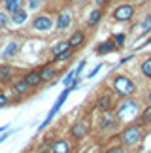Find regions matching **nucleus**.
<instances>
[{
    "label": "nucleus",
    "instance_id": "obj_1",
    "mask_svg": "<svg viewBox=\"0 0 151 153\" xmlns=\"http://www.w3.org/2000/svg\"><path fill=\"white\" fill-rule=\"evenodd\" d=\"M113 89L117 91L121 97H129L136 91V85L132 83V79H129L127 76H119V78L113 81Z\"/></svg>",
    "mask_w": 151,
    "mask_h": 153
},
{
    "label": "nucleus",
    "instance_id": "obj_2",
    "mask_svg": "<svg viewBox=\"0 0 151 153\" xmlns=\"http://www.w3.org/2000/svg\"><path fill=\"white\" fill-rule=\"evenodd\" d=\"M136 111H138V104L132 102V100H127V102H123L119 106L117 117L119 119H132V117L136 115Z\"/></svg>",
    "mask_w": 151,
    "mask_h": 153
},
{
    "label": "nucleus",
    "instance_id": "obj_3",
    "mask_svg": "<svg viewBox=\"0 0 151 153\" xmlns=\"http://www.w3.org/2000/svg\"><path fill=\"white\" fill-rule=\"evenodd\" d=\"M68 95H70V87H68V89H64V91H62V95H61L59 98H57V102L53 104V108H51V110H49V114H47V117H45V121L42 123V125H40V128H44L45 125H49V121H51V119H53V115H55V114H57V111H59V110H61V106H62V104H64V100H66V97H68Z\"/></svg>",
    "mask_w": 151,
    "mask_h": 153
},
{
    "label": "nucleus",
    "instance_id": "obj_4",
    "mask_svg": "<svg viewBox=\"0 0 151 153\" xmlns=\"http://www.w3.org/2000/svg\"><path fill=\"white\" fill-rule=\"evenodd\" d=\"M140 138H142V131H140V127H129V128H125L123 131V142L127 146H134L140 142Z\"/></svg>",
    "mask_w": 151,
    "mask_h": 153
},
{
    "label": "nucleus",
    "instance_id": "obj_5",
    "mask_svg": "<svg viewBox=\"0 0 151 153\" xmlns=\"http://www.w3.org/2000/svg\"><path fill=\"white\" fill-rule=\"evenodd\" d=\"M132 15H134V8L130 4H123L115 10V19L117 21H129L132 19Z\"/></svg>",
    "mask_w": 151,
    "mask_h": 153
},
{
    "label": "nucleus",
    "instance_id": "obj_6",
    "mask_svg": "<svg viewBox=\"0 0 151 153\" xmlns=\"http://www.w3.org/2000/svg\"><path fill=\"white\" fill-rule=\"evenodd\" d=\"M32 27L36 28V30H49V28L53 27V21H51L49 17H45V15H40V17L34 19Z\"/></svg>",
    "mask_w": 151,
    "mask_h": 153
},
{
    "label": "nucleus",
    "instance_id": "obj_7",
    "mask_svg": "<svg viewBox=\"0 0 151 153\" xmlns=\"http://www.w3.org/2000/svg\"><path fill=\"white\" fill-rule=\"evenodd\" d=\"M11 21L15 23V25H23V23L27 21V11L25 10H15V11H11Z\"/></svg>",
    "mask_w": 151,
    "mask_h": 153
},
{
    "label": "nucleus",
    "instance_id": "obj_8",
    "mask_svg": "<svg viewBox=\"0 0 151 153\" xmlns=\"http://www.w3.org/2000/svg\"><path fill=\"white\" fill-rule=\"evenodd\" d=\"M72 17L68 11H62V13L59 15V21H57V28H61V30H64V28H68V25H70Z\"/></svg>",
    "mask_w": 151,
    "mask_h": 153
},
{
    "label": "nucleus",
    "instance_id": "obj_9",
    "mask_svg": "<svg viewBox=\"0 0 151 153\" xmlns=\"http://www.w3.org/2000/svg\"><path fill=\"white\" fill-rule=\"evenodd\" d=\"M115 49V44H113V40H108V42H104V44H100L96 48V53L98 55H104V53H112Z\"/></svg>",
    "mask_w": 151,
    "mask_h": 153
},
{
    "label": "nucleus",
    "instance_id": "obj_10",
    "mask_svg": "<svg viewBox=\"0 0 151 153\" xmlns=\"http://www.w3.org/2000/svg\"><path fill=\"white\" fill-rule=\"evenodd\" d=\"M25 81L28 83V87H36V85H40V81H42V76H40V72H30V74H27Z\"/></svg>",
    "mask_w": 151,
    "mask_h": 153
},
{
    "label": "nucleus",
    "instance_id": "obj_11",
    "mask_svg": "<svg viewBox=\"0 0 151 153\" xmlns=\"http://www.w3.org/2000/svg\"><path fill=\"white\" fill-rule=\"evenodd\" d=\"M72 134L76 138L85 136V134H87V125H85V123H76V125L72 127Z\"/></svg>",
    "mask_w": 151,
    "mask_h": 153
},
{
    "label": "nucleus",
    "instance_id": "obj_12",
    "mask_svg": "<svg viewBox=\"0 0 151 153\" xmlns=\"http://www.w3.org/2000/svg\"><path fill=\"white\" fill-rule=\"evenodd\" d=\"M17 49H19V44L17 42H11L8 48L4 49V53H2V59H8V57H13L15 53H17Z\"/></svg>",
    "mask_w": 151,
    "mask_h": 153
},
{
    "label": "nucleus",
    "instance_id": "obj_13",
    "mask_svg": "<svg viewBox=\"0 0 151 153\" xmlns=\"http://www.w3.org/2000/svg\"><path fill=\"white\" fill-rule=\"evenodd\" d=\"M68 144L64 142V140H61V142H55L53 144V148H51V151L53 153H68Z\"/></svg>",
    "mask_w": 151,
    "mask_h": 153
},
{
    "label": "nucleus",
    "instance_id": "obj_14",
    "mask_svg": "<svg viewBox=\"0 0 151 153\" xmlns=\"http://www.w3.org/2000/svg\"><path fill=\"white\" fill-rule=\"evenodd\" d=\"M113 119H115L113 114H110V111H108V114H104L102 121H100V127H102V128H110V127H113V123H115Z\"/></svg>",
    "mask_w": 151,
    "mask_h": 153
},
{
    "label": "nucleus",
    "instance_id": "obj_15",
    "mask_svg": "<svg viewBox=\"0 0 151 153\" xmlns=\"http://www.w3.org/2000/svg\"><path fill=\"white\" fill-rule=\"evenodd\" d=\"M21 2H23V0H6L4 6H6V10L11 13V11H15V10L21 8Z\"/></svg>",
    "mask_w": 151,
    "mask_h": 153
},
{
    "label": "nucleus",
    "instance_id": "obj_16",
    "mask_svg": "<svg viewBox=\"0 0 151 153\" xmlns=\"http://www.w3.org/2000/svg\"><path fill=\"white\" fill-rule=\"evenodd\" d=\"M81 42H83V34H81V32H76V34H72V38L68 40L70 48H78V45H81Z\"/></svg>",
    "mask_w": 151,
    "mask_h": 153
},
{
    "label": "nucleus",
    "instance_id": "obj_17",
    "mask_svg": "<svg viewBox=\"0 0 151 153\" xmlns=\"http://www.w3.org/2000/svg\"><path fill=\"white\" fill-rule=\"evenodd\" d=\"M55 74H57V72H55L53 68H44L42 72H40V76H42V81H44V79H53Z\"/></svg>",
    "mask_w": 151,
    "mask_h": 153
},
{
    "label": "nucleus",
    "instance_id": "obj_18",
    "mask_svg": "<svg viewBox=\"0 0 151 153\" xmlns=\"http://www.w3.org/2000/svg\"><path fill=\"white\" fill-rule=\"evenodd\" d=\"M100 17H102V11H100V10H95V11L91 13V17H89V25H91V27L96 25V23L100 21Z\"/></svg>",
    "mask_w": 151,
    "mask_h": 153
},
{
    "label": "nucleus",
    "instance_id": "obj_19",
    "mask_svg": "<svg viewBox=\"0 0 151 153\" xmlns=\"http://www.w3.org/2000/svg\"><path fill=\"white\" fill-rule=\"evenodd\" d=\"M66 49H70V44H68V42H61L59 45H55V48H53V55H59V53L66 51Z\"/></svg>",
    "mask_w": 151,
    "mask_h": 153
},
{
    "label": "nucleus",
    "instance_id": "obj_20",
    "mask_svg": "<svg viewBox=\"0 0 151 153\" xmlns=\"http://www.w3.org/2000/svg\"><path fill=\"white\" fill-rule=\"evenodd\" d=\"M142 72L144 76H147V78H151V59H146L142 64Z\"/></svg>",
    "mask_w": 151,
    "mask_h": 153
},
{
    "label": "nucleus",
    "instance_id": "obj_21",
    "mask_svg": "<svg viewBox=\"0 0 151 153\" xmlns=\"http://www.w3.org/2000/svg\"><path fill=\"white\" fill-rule=\"evenodd\" d=\"M28 89H30V87H28V83H27L25 79H21V81H17V83H15V91L17 93H25Z\"/></svg>",
    "mask_w": 151,
    "mask_h": 153
},
{
    "label": "nucleus",
    "instance_id": "obj_22",
    "mask_svg": "<svg viewBox=\"0 0 151 153\" xmlns=\"http://www.w3.org/2000/svg\"><path fill=\"white\" fill-rule=\"evenodd\" d=\"M11 72H13V70H11L10 66H0V78H2V79H10Z\"/></svg>",
    "mask_w": 151,
    "mask_h": 153
},
{
    "label": "nucleus",
    "instance_id": "obj_23",
    "mask_svg": "<svg viewBox=\"0 0 151 153\" xmlns=\"http://www.w3.org/2000/svg\"><path fill=\"white\" fill-rule=\"evenodd\" d=\"M70 55H72V51L70 49H66V51H62V53H59V55H55V61H66V59H70Z\"/></svg>",
    "mask_w": 151,
    "mask_h": 153
},
{
    "label": "nucleus",
    "instance_id": "obj_24",
    "mask_svg": "<svg viewBox=\"0 0 151 153\" xmlns=\"http://www.w3.org/2000/svg\"><path fill=\"white\" fill-rule=\"evenodd\" d=\"M98 106H100L102 110L108 111V110H110V98H108V97H102L100 100H98Z\"/></svg>",
    "mask_w": 151,
    "mask_h": 153
},
{
    "label": "nucleus",
    "instance_id": "obj_25",
    "mask_svg": "<svg viewBox=\"0 0 151 153\" xmlns=\"http://www.w3.org/2000/svg\"><path fill=\"white\" fill-rule=\"evenodd\" d=\"M74 78H76V70H72V72H68V76H66L64 79H62V83H64V85H70L72 81H74Z\"/></svg>",
    "mask_w": 151,
    "mask_h": 153
},
{
    "label": "nucleus",
    "instance_id": "obj_26",
    "mask_svg": "<svg viewBox=\"0 0 151 153\" xmlns=\"http://www.w3.org/2000/svg\"><path fill=\"white\" fill-rule=\"evenodd\" d=\"M149 28H151V15H147V17H146V21L142 23V30H144V32H147Z\"/></svg>",
    "mask_w": 151,
    "mask_h": 153
},
{
    "label": "nucleus",
    "instance_id": "obj_27",
    "mask_svg": "<svg viewBox=\"0 0 151 153\" xmlns=\"http://www.w3.org/2000/svg\"><path fill=\"white\" fill-rule=\"evenodd\" d=\"M10 23V17L4 13V11H0V27H6Z\"/></svg>",
    "mask_w": 151,
    "mask_h": 153
},
{
    "label": "nucleus",
    "instance_id": "obj_28",
    "mask_svg": "<svg viewBox=\"0 0 151 153\" xmlns=\"http://www.w3.org/2000/svg\"><path fill=\"white\" fill-rule=\"evenodd\" d=\"M142 119H144V121H146V123H149V121H151V106H149V108H147L146 111H144V115H142Z\"/></svg>",
    "mask_w": 151,
    "mask_h": 153
},
{
    "label": "nucleus",
    "instance_id": "obj_29",
    "mask_svg": "<svg viewBox=\"0 0 151 153\" xmlns=\"http://www.w3.org/2000/svg\"><path fill=\"white\" fill-rule=\"evenodd\" d=\"M40 2H42V0H28V6H30V10H36L40 6Z\"/></svg>",
    "mask_w": 151,
    "mask_h": 153
},
{
    "label": "nucleus",
    "instance_id": "obj_30",
    "mask_svg": "<svg viewBox=\"0 0 151 153\" xmlns=\"http://www.w3.org/2000/svg\"><path fill=\"white\" fill-rule=\"evenodd\" d=\"M115 42H117V44L121 45V44L125 42V34H117V36H115Z\"/></svg>",
    "mask_w": 151,
    "mask_h": 153
},
{
    "label": "nucleus",
    "instance_id": "obj_31",
    "mask_svg": "<svg viewBox=\"0 0 151 153\" xmlns=\"http://www.w3.org/2000/svg\"><path fill=\"white\" fill-rule=\"evenodd\" d=\"M83 66H85V61H81V62L78 64V68H76V76H78V74L81 72V70H83Z\"/></svg>",
    "mask_w": 151,
    "mask_h": 153
},
{
    "label": "nucleus",
    "instance_id": "obj_32",
    "mask_svg": "<svg viewBox=\"0 0 151 153\" xmlns=\"http://www.w3.org/2000/svg\"><path fill=\"white\" fill-rule=\"evenodd\" d=\"M8 104V98H6L4 95H0V108H2V106H6Z\"/></svg>",
    "mask_w": 151,
    "mask_h": 153
},
{
    "label": "nucleus",
    "instance_id": "obj_33",
    "mask_svg": "<svg viewBox=\"0 0 151 153\" xmlns=\"http://www.w3.org/2000/svg\"><path fill=\"white\" fill-rule=\"evenodd\" d=\"M98 70H100V64H98V66H95V70H93V72L89 74V78H95V76L98 74Z\"/></svg>",
    "mask_w": 151,
    "mask_h": 153
},
{
    "label": "nucleus",
    "instance_id": "obj_34",
    "mask_svg": "<svg viewBox=\"0 0 151 153\" xmlns=\"http://www.w3.org/2000/svg\"><path fill=\"white\" fill-rule=\"evenodd\" d=\"M108 153H123V149H121V148H113V149H110Z\"/></svg>",
    "mask_w": 151,
    "mask_h": 153
},
{
    "label": "nucleus",
    "instance_id": "obj_35",
    "mask_svg": "<svg viewBox=\"0 0 151 153\" xmlns=\"http://www.w3.org/2000/svg\"><path fill=\"white\" fill-rule=\"evenodd\" d=\"M8 136H10V134H4V136H0V144H2V142H4V140L8 138Z\"/></svg>",
    "mask_w": 151,
    "mask_h": 153
},
{
    "label": "nucleus",
    "instance_id": "obj_36",
    "mask_svg": "<svg viewBox=\"0 0 151 153\" xmlns=\"http://www.w3.org/2000/svg\"><path fill=\"white\" fill-rule=\"evenodd\" d=\"M147 100H149V102H151V93H149V95H147Z\"/></svg>",
    "mask_w": 151,
    "mask_h": 153
},
{
    "label": "nucleus",
    "instance_id": "obj_37",
    "mask_svg": "<svg viewBox=\"0 0 151 153\" xmlns=\"http://www.w3.org/2000/svg\"><path fill=\"white\" fill-rule=\"evenodd\" d=\"M96 2H98V4H102V2H104V0H96Z\"/></svg>",
    "mask_w": 151,
    "mask_h": 153
},
{
    "label": "nucleus",
    "instance_id": "obj_38",
    "mask_svg": "<svg viewBox=\"0 0 151 153\" xmlns=\"http://www.w3.org/2000/svg\"><path fill=\"white\" fill-rule=\"evenodd\" d=\"M78 2H83V0H78Z\"/></svg>",
    "mask_w": 151,
    "mask_h": 153
}]
</instances>
